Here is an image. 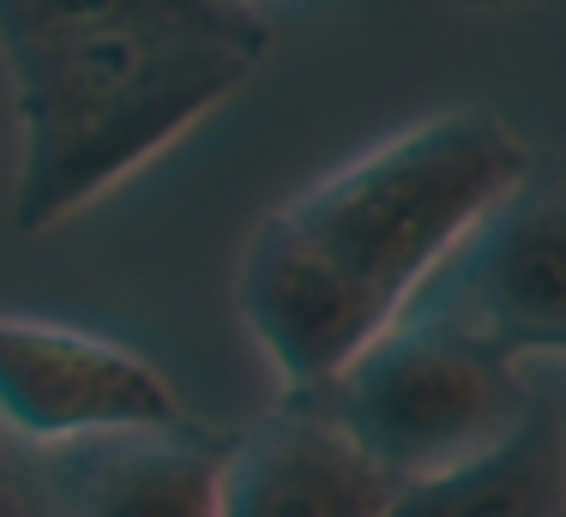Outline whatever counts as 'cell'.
<instances>
[{"label":"cell","instance_id":"9c48e42d","mask_svg":"<svg viewBox=\"0 0 566 517\" xmlns=\"http://www.w3.org/2000/svg\"><path fill=\"white\" fill-rule=\"evenodd\" d=\"M241 0H0V54L24 43H49V36L97 31L120 19H157V12H218Z\"/></svg>","mask_w":566,"mask_h":517},{"label":"cell","instance_id":"277c9868","mask_svg":"<svg viewBox=\"0 0 566 517\" xmlns=\"http://www.w3.org/2000/svg\"><path fill=\"white\" fill-rule=\"evenodd\" d=\"M416 313L458 325L501 356H566V157H536L440 265Z\"/></svg>","mask_w":566,"mask_h":517},{"label":"cell","instance_id":"8fae6325","mask_svg":"<svg viewBox=\"0 0 566 517\" xmlns=\"http://www.w3.org/2000/svg\"><path fill=\"white\" fill-rule=\"evenodd\" d=\"M458 7H476V12H501V7H531V0H458Z\"/></svg>","mask_w":566,"mask_h":517},{"label":"cell","instance_id":"7a4b0ae2","mask_svg":"<svg viewBox=\"0 0 566 517\" xmlns=\"http://www.w3.org/2000/svg\"><path fill=\"white\" fill-rule=\"evenodd\" d=\"M265 54L248 7L157 12L7 49L19 108L12 223L55 229L181 145L235 97Z\"/></svg>","mask_w":566,"mask_h":517},{"label":"cell","instance_id":"6da1fadb","mask_svg":"<svg viewBox=\"0 0 566 517\" xmlns=\"http://www.w3.org/2000/svg\"><path fill=\"white\" fill-rule=\"evenodd\" d=\"M531 162V145L482 108H447L319 175L253 229L241 319L277 367L283 398L326 391L416 313L458 241Z\"/></svg>","mask_w":566,"mask_h":517},{"label":"cell","instance_id":"ba28073f","mask_svg":"<svg viewBox=\"0 0 566 517\" xmlns=\"http://www.w3.org/2000/svg\"><path fill=\"white\" fill-rule=\"evenodd\" d=\"M386 517H566V440L560 415H536L489 457L398 487Z\"/></svg>","mask_w":566,"mask_h":517},{"label":"cell","instance_id":"8992f818","mask_svg":"<svg viewBox=\"0 0 566 517\" xmlns=\"http://www.w3.org/2000/svg\"><path fill=\"white\" fill-rule=\"evenodd\" d=\"M235 440L193 421L36 452L43 517H223Z\"/></svg>","mask_w":566,"mask_h":517},{"label":"cell","instance_id":"52a82bcc","mask_svg":"<svg viewBox=\"0 0 566 517\" xmlns=\"http://www.w3.org/2000/svg\"><path fill=\"white\" fill-rule=\"evenodd\" d=\"M398 487L319 398H283L229 452L223 517H386Z\"/></svg>","mask_w":566,"mask_h":517},{"label":"cell","instance_id":"30bf717a","mask_svg":"<svg viewBox=\"0 0 566 517\" xmlns=\"http://www.w3.org/2000/svg\"><path fill=\"white\" fill-rule=\"evenodd\" d=\"M0 517H43V494H36L31 469H19L0 452Z\"/></svg>","mask_w":566,"mask_h":517},{"label":"cell","instance_id":"5b68a950","mask_svg":"<svg viewBox=\"0 0 566 517\" xmlns=\"http://www.w3.org/2000/svg\"><path fill=\"white\" fill-rule=\"evenodd\" d=\"M175 421H187V410L151 356L55 319L0 313V433L61 452Z\"/></svg>","mask_w":566,"mask_h":517},{"label":"cell","instance_id":"3957f363","mask_svg":"<svg viewBox=\"0 0 566 517\" xmlns=\"http://www.w3.org/2000/svg\"><path fill=\"white\" fill-rule=\"evenodd\" d=\"M307 398L403 487L476 464L536 415L512 356L434 313H410Z\"/></svg>","mask_w":566,"mask_h":517},{"label":"cell","instance_id":"7c38bea8","mask_svg":"<svg viewBox=\"0 0 566 517\" xmlns=\"http://www.w3.org/2000/svg\"><path fill=\"white\" fill-rule=\"evenodd\" d=\"M241 7H248V0H241Z\"/></svg>","mask_w":566,"mask_h":517}]
</instances>
